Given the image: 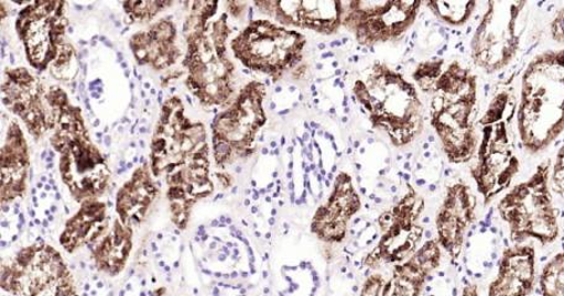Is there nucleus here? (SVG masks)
<instances>
[{"mask_svg": "<svg viewBox=\"0 0 564 296\" xmlns=\"http://www.w3.org/2000/svg\"><path fill=\"white\" fill-rule=\"evenodd\" d=\"M517 130L523 149L538 155L564 132V47L531 61L521 78Z\"/></svg>", "mask_w": 564, "mask_h": 296, "instance_id": "obj_1", "label": "nucleus"}, {"mask_svg": "<svg viewBox=\"0 0 564 296\" xmlns=\"http://www.w3.org/2000/svg\"><path fill=\"white\" fill-rule=\"evenodd\" d=\"M366 110L370 124L384 131L392 146L406 147L425 127L423 103L414 84L386 64L372 65L366 80L352 85V97Z\"/></svg>", "mask_w": 564, "mask_h": 296, "instance_id": "obj_2", "label": "nucleus"}, {"mask_svg": "<svg viewBox=\"0 0 564 296\" xmlns=\"http://www.w3.org/2000/svg\"><path fill=\"white\" fill-rule=\"evenodd\" d=\"M430 97L431 127L446 158L453 165L469 162L479 146L473 121L478 101L477 76L453 61L443 70Z\"/></svg>", "mask_w": 564, "mask_h": 296, "instance_id": "obj_3", "label": "nucleus"}, {"mask_svg": "<svg viewBox=\"0 0 564 296\" xmlns=\"http://www.w3.org/2000/svg\"><path fill=\"white\" fill-rule=\"evenodd\" d=\"M518 99L512 88H503L480 120L481 139L477 163L470 175L486 206L508 190L520 171L513 122L517 121Z\"/></svg>", "mask_w": 564, "mask_h": 296, "instance_id": "obj_4", "label": "nucleus"}, {"mask_svg": "<svg viewBox=\"0 0 564 296\" xmlns=\"http://www.w3.org/2000/svg\"><path fill=\"white\" fill-rule=\"evenodd\" d=\"M551 161H543L532 176L510 189L498 202V213L508 224L511 241L541 244L555 242L560 223L551 193Z\"/></svg>", "mask_w": 564, "mask_h": 296, "instance_id": "obj_5", "label": "nucleus"}, {"mask_svg": "<svg viewBox=\"0 0 564 296\" xmlns=\"http://www.w3.org/2000/svg\"><path fill=\"white\" fill-rule=\"evenodd\" d=\"M528 2H488L470 41V57L482 73L496 75L516 63L527 40Z\"/></svg>", "mask_w": 564, "mask_h": 296, "instance_id": "obj_6", "label": "nucleus"}, {"mask_svg": "<svg viewBox=\"0 0 564 296\" xmlns=\"http://www.w3.org/2000/svg\"><path fill=\"white\" fill-rule=\"evenodd\" d=\"M307 39L294 29L251 20L230 47L247 68L268 75L274 84L290 70L294 73L305 59Z\"/></svg>", "mask_w": 564, "mask_h": 296, "instance_id": "obj_7", "label": "nucleus"}, {"mask_svg": "<svg viewBox=\"0 0 564 296\" xmlns=\"http://www.w3.org/2000/svg\"><path fill=\"white\" fill-rule=\"evenodd\" d=\"M2 288L13 296H77L62 254L44 241L20 250L3 265Z\"/></svg>", "mask_w": 564, "mask_h": 296, "instance_id": "obj_8", "label": "nucleus"}, {"mask_svg": "<svg viewBox=\"0 0 564 296\" xmlns=\"http://www.w3.org/2000/svg\"><path fill=\"white\" fill-rule=\"evenodd\" d=\"M425 206V199L408 185L405 196L379 217V242L367 254L362 265L377 270L381 265L404 263L414 256L425 233L420 222Z\"/></svg>", "mask_w": 564, "mask_h": 296, "instance_id": "obj_9", "label": "nucleus"}, {"mask_svg": "<svg viewBox=\"0 0 564 296\" xmlns=\"http://www.w3.org/2000/svg\"><path fill=\"white\" fill-rule=\"evenodd\" d=\"M422 2L352 0L344 2V28L365 47L394 43L414 26Z\"/></svg>", "mask_w": 564, "mask_h": 296, "instance_id": "obj_10", "label": "nucleus"}, {"mask_svg": "<svg viewBox=\"0 0 564 296\" xmlns=\"http://www.w3.org/2000/svg\"><path fill=\"white\" fill-rule=\"evenodd\" d=\"M477 220V198L465 182L453 183L436 216L437 242L452 262H457L466 248L468 234Z\"/></svg>", "mask_w": 564, "mask_h": 296, "instance_id": "obj_11", "label": "nucleus"}, {"mask_svg": "<svg viewBox=\"0 0 564 296\" xmlns=\"http://www.w3.org/2000/svg\"><path fill=\"white\" fill-rule=\"evenodd\" d=\"M261 13L276 20L281 26L310 30L319 35H336L344 28V2L336 0H261L254 2Z\"/></svg>", "mask_w": 564, "mask_h": 296, "instance_id": "obj_12", "label": "nucleus"}, {"mask_svg": "<svg viewBox=\"0 0 564 296\" xmlns=\"http://www.w3.org/2000/svg\"><path fill=\"white\" fill-rule=\"evenodd\" d=\"M362 208V201L352 178L347 172H339L327 200L317 208L310 230L328 244H338L348 237L349 222Z\"/></svg>", "mask_w": 564, "mask_h": 296, "instance_id": "obj_13", "label": "nucleus"}, {"mask_svg": "<svg viewBox=\"0 0 564 296\" xmlns=\"http://www.w3.org/2000/svg\"><path fill=\"white\" fill-rule=\"evenodd\" d=\"M536 277L535 249L530 244H513L501 253L488 296H529L535 288Z\"/></svg>", "mask_w": 564, "mask_h": 296, "instance_id": "obj_14", "label": "nucleus"}, {"mask_svg": "<svg viewBox=\"0 0 564 296\" xmlns=\"http://www.w3.org/2000/svg\"><path fill=\"white\" fill-rule=\"evenodd\" d=\"M441 261L442 249L437 240L426 241L414 256L395 265L381 296H422Z\"/></svg>", "mask_w": 564, "mask_h": 296, "instance_id": "obj_15", "label": "nucleus"}, {"mask_svg": "<svg viewBox=\"0 0 564 296\" xmlns=\"http://www.w3.org/2000/svg\"><path fill=\"white\" fill-rule=\"evenodd\" d=\"M159 193V185L145 163L134 171L132 178L117 193L118 219L128 228L139 227L147 219Z\"/></svg>", "mask_w": 564, "mask_h": 296, "instance_id": "obj_16", "label": "nucleus"}, {"mask_svg": "<svg viewBox=\"0 0 564 296\" xmlns=\"http://www.w3.org/2000/svg\"><path fill=\"white\" fill-rule=\"evenodd\" d=\"M108 228L106 204L98 199L86 200L80 204L76 216L66 222L59 244L67 253H75L80 248L97 243L108 232Z\"/></svg>", "mask_w": 564, "mask_h": 296, "instance_id": "obj_17", "label": "nucleus"}, {"mask_svg": "<svg viewBox=\"0 0 564 296\" xmlns=\"http://www.w3.org/2000/svg\"><path fill=\"white\" fill-rule=\"evenodd\" d=\"M93 252L95 265L98 271L117 277L126 268L130 252L133 249V228H128L117 219L112 229L108 230L102 239L88 246Z\"/></svg>", "mask_w": 564, "mask_h": 296, "instance_id": "obj_18", "label": "nucleus"}, {"mask_svg": "<svg viewBox=\"0 0 564 296\" xmlns=\"http://www.w3.org/2000/svg\"><path fill=\"white\" fill-rule=\"evenodd\" d=\"M438 22L459 28L466 25L475 14L477 2H426L423 3Z\"/></svg>", "mask_w": 564, "mask_h": 296, "instance_id": "obj_19", "label": "nucleus"}, {"mask_svg": "<svg viewBox=\"0 0 564 296\" xmlns=\"http://www.w3.org/2000/svg\"><path fill=\"white\" fill-rule=\"evenodd\" d=\"M539 287L542 296H564V251L545 264L540 275Z\"/></svg>", "mask_w": 564, "mask_h": 296, "instance_id": "obj_20", "label": "nucleus"}, {"mask_svg": "<svg viewBox=\"0 0 564 296\" xmlns=\"http://www.w3.org/2000/svg\"><path fill=\"white\" fill-rule=\"evenodd\" d=\"M443 67H445V59L441 57H433L419 64L414 74H412V78H414L423 94L431 96L436 81L445 70Z\"/></svg>", "mask_w": 564, "mask_h": 296, "instance_id": "obj_21", "label": "nucleus"}, {"mask_svg": "<svg viewBox=\"0 0 564 296\" xmlns=\"http://www.w3.org/2000/svg\"><path fill=\"white\" fill-rule=\"evenodd\" d=\"M386 279L381 274H371L362 283V287L358 296H381L384 290Z\"/></svg>", "mask_w": 564, "mask_h": 296, "instance_id": "obj_22", "label": "nucleus"}, {"mask_svg": "<svg viewBox=\"0 0 564 296\" xmlns=\"http://www.w3.org/2000/svg\"><path fill=\"white\" fill-rule=\"evenodd\" d=\"M550 34L558 45H564V7L560 8L551 19Z\"/></svg>", "mask_w": 564, "mask_h": 296, "instance_id": "obj_23", "label": "nucleus"}, {"mask_svg": "<svg viewBox=\"0 0 564 296\" xmlns=\"http://www.w3.org/2000/svg\"><path fill=\"white\" fill-rule=\"evenodd\" d=\"M229 14L236 19H241L246 14L247 3L241 2H228Z\"/></svg>", "mask_w": 564, "mask_h": 296, "instance_id": "obj_24", "label": "nucleus"}, {"mask_svg": "<svg viewBox=\"0 0 564 296\" xmlns=\"http://www.w3.org/2000/svg\"><path fill=\"white\" fill-rule=\"evenodd\" d=\"M460 296H479V288L476 283H468L463 287Z\"/></svg>", "mask_w": 564, "mask_h": 296, "instance_id": "obj_25", "label": "nucleus"}, {"mask_svg": "<svg viewBox=\"0 0 564 296\" xmlns=\"http://www.w3.org/2000/svg\"><path fill=\"white\" fill-rule=\"evenodd\" d=\"M217 177L221 183V186L229 188L231 186V177L227 173H217Z\"/></svg>", "mask_w": 564, "mask_h": 296, "instance_id": "obj_26", "label": "nucleus"}, {"mask_svg": "<svg viewBox=\"0 0 564 296\" xmlns=\"http://www.w3.org/2000/svg\"><path fill=\"white\" fill-rule=\"evenodd\" d=\"M9 14L6 3H0V19L4 20Z\"/></svg>", "mask_w": 564, "mask_h": 296, "instance_id": "obj_27", "label": "nucleus"}, {"mask_svg": "<svg viewBox=\"0 0 564 296\" xmlns=\"http://www.w3.org/2000/svg\"><path fill=\"white\" fill-rule=\"evenodd\" d=\"M158 103H159L160 106H164L163 90H160V91H159V95H158Z\"/></svg>", "mask_w": 564, "mask_h": 296, "instance_id": "obj_28", "label": "nucleus"}, {"mask_svg": "<svg viewBox=\"0 0 564 296\" xmlns=\"http://www.w3.org/2000/svg\"><path fill=\"white\" fill-rule=\"evenodd\" d=\"M105 144L107 147H110V145H112V138L110 136H105Z\"/></svg>", "mask_w": 564, "mask_h": 296, "instance_id": "obj_29", "label": "nucleus"}, {"mask_svg": "<svg viewBox=\"0 0 564 296\" xmlns=\"http://www.w3.org/2000/svg\"><path fill=\"white\" fill-rule=\"evenodd\" d=\"M118 63L123 64L124 63V55L122 53H117Z\"/></svg>", "mask_w": 564, "mask_h": 296, "instance_id": "obj_30", "label": "nucleus"}, {"mask_svg": "<svg viewBox=\"0 0 564 296\" xmlns=\"http://www.w3.org/2000/svg\"><path fill=\"white\" fill-rule=\"evenodd\" d=\"M96 136H97L99 142H102V139L105 138V134H104V132H97Z\"/></svg>", "mask_w": 564, "mask_h": 296, "instance_id": "obj_31", "label": "nucleus"}, {"mask_svg": "<svg viewBox=\"0 0 564 296\" xmlns=\"http://www.w3.org/2000/svg\"><path fill=\"white\" fill-rule=\"evenodd\" d=\"M148 131H149V130H148V128H145V127H141V128H139V132H140V134H148Z\"/></svg>", "mask_w": 564, "mask_h": 296, "instance_id": "obj_32", "label": "nucleus"}, {"mask_svg": "<svg viewBox=\"0 0 564 296\" xmlns=\"http://www.w3.org/2000/svg\"><path fill=\"white\" fill-rule=\"evenodd\" d=\"M90 97H93L95 99H99L100 95L98 94V91H94V94H90Z\"/></svg>", "mask_w": 564, "mask_h": 296, "instance_id": "obj_33", "label": "nucleus"}, {"mask_svg": "<svg viewBox=\"0 0 564 296\" xmlns=\"http://www.w3.org/2000/svg\"><path fill=\"white\" fill-rule=\"evenodd\" d=\"M99 41H100V43L106 44V43H107V41H108V39H107L106 36H104V35H102V36H99Z\"/></svg>", "mask_w": 564, "mask_h": 296, "instance_id": "obj_34", "label": "nucleus"}, {"mask_svg": "<svg viewBox=\"0 0 564 296\" xmlns=\"http://www.w3.org/2000/svg\"><path fill=\"white\" fill-rule=\"evenodd\" d=\"M10 64H12V65L15 64L14 54H10Z\"/></svg>", "mask_w": 564, "mask_h": 296, "instance_id": "obj_35", "label": "nucleus"}, {"mask_svg": "<svg viewBox=\"0 0 564 296\" xmlns=\"http://www.w3.org/2000/svg\"><path fill=\"white\" fill-rule=\"evenodd\" d=\"M97 91H98L99 95H104V91H105L104 90V86L97 87Z\"/></svg>", "mask_w": 564, "mask_h": 296, "instance_id": "obj_36", "label": "nucleus"}, {"mask_svg": "<svg viewBox=\"0 0 564 296\" xmlns=\"http://www.w3.org/2000/svg\"><path fill=\"white\" fill-rule=\"evenodd\" d=\"M78 44H79L80 46H87V45H88L87 41H85V40H79V43H78Z\"/></svg>", "mask_w": 564, "mask_h": 296, "instance_id": "obj_37", "label": "nucleus"}, {"mask_svg": "<svg viewBox=\"0 0 564 296\" xmlns=\"http://www.w3.org/2000/svg\"><path fill=\"white\" fill-rule=\"evenodd\" d=\"M83 73H84V76L86 77L87 76V73H88V66L87 64H85L84 68H83Z\"/></svg>", "mask_w": 564, "mask_h": 296, "instance_id": "obj_38", "label": "nucleus"}, {"mask_svg": "<svg viewBox=\"0 0 564 296\" xmlns=\"http://www.w3.org/2000/svg\"><path fill=\"white\" fill-rule=\"evenodd\" d=\"M75 8L78 10V12H83V10L85 9V7L78 4H75Z\"/></svg>", "mask_w": 564, "mask_h": 296, "instance_id": "obj_39", "label": "nucleus"}, {"mask_svg": "<svg viewBox=\"0 0 564 296\" xmlns=\"http://www.w3.org/2000/svg\"><path fill=\"white\" fill-rule=\"evenodd\" d=\"M8 46L7 39H2V48H6Z\"/></svg>", "mask_w": 564, "mask_h": 296, "instance_id": "obj_40", "label": "nucleus"}, {"mask_svg": "<svg viewBox=\"0 0 564 296\" xmlns=\"http://www.w3.org/2000/svg\"><path fill=\"white\" fill-rule=\"evenodd\" d=\"M107 47L109 48H113L115 45L112 43H110V41H107V43L105 44Z\"/></svg>", "mask_w": 564, "mask_h": 296, "instance_id": "obj_41", "label": "nucleus"}, {"mask_svg": "<svg viewBox=\"0 0 564 296\" xmlns=\"http://www.w3.org/2000/svg\"><path fill=\"white\" fill-rule=\"evenodd\" d=\"M100 125V120L99 119H96L95 122H94V127L95 128H98Z\"/></svg>", "mask_w": 564, "mask_h": 296, "instance_id": "obj_42", "label": "nucleus"}, {"mask_svg": "<svg viewBox=\"0 0 564 296\" xmlns=\"http://www.w3.org/2000/svg\"><path fill=\"white\" fill-rule=\"evenodd\" d=\"M123 124H130V120L126 117L122 119Z\"/></svg>", "mask_w": 564, "mask_h": 296, "instance_id": "obj_43", "label": "nucleus"}, {"mask_svg": "<svg viewBox=\"0 0 564 296\" xmlns=\"http://www.w3.org/2000/svg\"><path fill=\"white\" fill-rule=\"evenodd\" d=\"M67 32H68L69 34H74V28H73V26H68Z\"/></svg>", "mask_w": 564, "mask_h": 296, "instance_id": "obj_44", "label": "nucleus"}, {"mask_svg": "<svg viewBox=\"0 0 564 296\" xmlns=\"http://www.w3.org/2000/svg\"><path fill=\"white\" fill-rule=\"evenodd\" d=\"M90 46L96 47L97 46V41L90 40Z\"/></svg>", "mask_w": 564, "mask_h": 296, "instance_id": "obj_45", "label": "nucleus"}, {"mask_svg": "<svg viewBox=\"0 0 564 296\" xmlns=\"http://www.w3.org/2000/svg\"><path fill=\"white\" fill-rule=\"evenodd\" d=\"M116 28H122V22H119V20H117V22L115 23Z\"/></svg>", "mask_w": 564, "mask_h": 296, "instance_id": "obj_46", "label": "nucleus"}, {"mask_svg": "<svg viewBox=\"0 0 564 296\" xmlns=\"http://www.w3.org/2000/svg\"><path fill=\"white\" fill-rule=\"evenodd\" d=\"M139 145H140L141 147H145V142H144L143 140H140V141H139Z\"/></svg>", "mask_w": 564, "mask_h": 296, "instance_id": "obj_47", "label": "nucleus"}, {"mask_svg": "<svg viewBox=\"0 0 564 296\" xmlns=\"http://www.w3.org/2000/svg\"><path fill=\"white\" fill-rule=\"evenodd\" d=\"M124 76H126V78H130V70L129 69L124 70Z\"/></svg>", "mask_w": 564, "mask_h": 296, "instance_id": "obj_48", "label": "nucleus"}, {"mask_svg": "<svg viewBox=\"0 0 564 296\" xmlns=\"http://www.w3.org/2000/svg\"><path fill=\"white\" fill-rule=\"evenodd\" d=\"M129 87H130V89H132V91L134 90L135 86H134L133 81H130Z\"/></svg>", "mask_w": 564, "mask_h": 296, "instance_id": "obj_49", "label": "nucleus"}, {"mask_svg": "<svg viewBox=\"0 0 564 296\" xmlns=\"http://www.w3.org/2000/svg\"><path fill=\"white\" fill-rule=\"evenodd\" d=\"M186 99H187L189 106H193V99H191L189 96H186Z\"/></svg>", "mask_w": 564, "mask_h": 296, "instance_id": "obj_50", "label": "nucleus"}, {"mask_svg": "<svg viewBox=\"0 0 564 296\" xmlns=\"http://www.w3.org/2000/svg\"><path fill=\"white\" fill-rule=\"evenodd\" d=\"M128 32H129V26H126V28L123 29V32H122V33H120V34L124 35V34H126V33H128Z\"/></svg>", "mask_w": 564, "mask_h": 296, "instance_id": "obj_51", "label": "nucleus"}, {"mask_svg": "<svg viewBox=\"0 0 564 296\" xmlns=\"http://www.w3.org/2000/svg\"><path fill=\"white\" fill-rule=\"evenodd\" d=\"M150 91H151V95H153V96L159 95V94H158V91H156L155 89H150Z\"/></svg>", "mask_w": 564, "mask_h": 296, "instance_id": "obj_52", "label": "nucleus"}, {"mask_svg": "<svg viewBox=\"0 0 564 296\" xmlns=\"http://www.w3.org/2000/svg\"><path fill=\"white\" fill-rule=\"evenodd\" d=\"M83 55H84L85 57H87V56H88V51H87V48H84V50H83Z\"/></svg>", "mask_w": 564, "mask_h": 296, "instance_id": "obj_53", "label": "nucleus"}, {"mask_svg": "<svg viewBox=\"0 0 564 296\" xmlns=\"http://www.w3.org/2000/svg\"><path fill=\"white\" fill-rule=\"evenodd\" d=\"M120 66H122V68H123L124 70H127V69H128V64H127V63L120 64Z\"/></svg>", "mask_w": 564, "mask_h": 296, "instance_id": "obj_54", "label": "nucleus"}, {"mask_svg": "<svg viewBox=\"0 0 564 296\" xmlns=\"http://www.w3.org/2000/svg\"><path fill=\"white\" fill-rule=\"evenodd\" d=\"M140 96H141V97H143V98H145V97H147L145 91H144V90H141V91H140Z\"/></svg>", "mask_w": 564, "mask_h": 296, "instance_id": "obj_55", "label": "nucleus"}, {"mask_svg": "<svg viewBox=\"0 0 564 296\" xmlns=\"http://www.w3.org/2000/svg\"><path fill=\"white\" fill-rule=\"evenodd\" d=\"M144 87H145V89H151L149 81H147V84H144Z\"/></svg>", "mask_w": 564, "mask_h": 296, "instance_id": "obj_56", "label": "nucleus"}, {"mask_svg": "<svg viewBox=\"0 0 564 296\" xmlns=\"http://www.w3.org/2000/svg\"><path fill=\"white\" fill-rule=\"evenodd\" d=\"M133 74H134V76H135L137 78L139 77L138 69H137V68H134Z\"/></svg>", "mask_w": 564, "mask_h": 296, "instance_id": "obj_57", "label": "nucleus"}, {"mask_svg": "<svg viewBox=\"0 0 564 296\" xmlns=\"http://www.w3.org/2000/svg\"><path fill=\"white\" fill-rule=\"evenodd\" d=\"M7 54H6V48H2V58H6Z\"/></svg>", "mask_w": 564, "mask_h": 296, "instance_id": "obj_58", "label": "nucleus"}, {"mask_svg": "<svg viewBox=\"0 0 564 296\" xmlns=\"http://www.w3.org/2000/svg\"><path fill=\"white\" fill-rule=\"evenodd\" d=\"M151 105V101L149 99L145 100V106L149 107Z\"/></svg>", "mask_w": 564, "mask_h": 296, "instance_id": "obj_59", "label": "nucleus"}, {"mask_svg": "<svg viewBox=\"0 0 564 296\" xmlns=\"http://www.w3.org/2000/svg\"><path fill=\"white\" fill-rule=\"evenodd\" d=\"M118 131H119V132H124V128H123V127H119V128H118Z\"/></svg>", "mask_w": 564, "mask_h": 296, "instance_id": "obj_60", "label": "nucleus"}, {"mask_svg": "<svg viewBox=\"0 0 564 296\" xmlns=\"http://www.w3.org/2000/svg\"><path fill=\"white\" fill-rule=\"evenodd\" d=\"M47 153H48L47 151L43 152V155H42L43 160L46 157Z\"/></svg>", "mask_w": 564, "mask_h": 296, "instance_id": "obj_61", "label": "nucleus"}, {"mask_svg": "<svg viewBox=\"0 0 564 296\" xmlns=\"http://www.w3.org/2000/svg\"><path fill=\"white\" fill-rule=\"evenodd\" d=\"M141 124H147V119H141Z\"/></svg>", "mask_w": 564, "mask_h": 296, "instance_id": "obj_62", "label": "nucleus"}, {"mask_svg": "<svg viewBox=\"0 0 564 296\" xmlns=\"http://www.w3.org/2000/svg\"><path fill=\"white\" fill-rule=\"evenodd\" d=\"M130 108L134 109L135 108V103H130L129 106Z\"/></svg>", "mask_w": 564, "mask_h": 296, "instance_id": "obj_63", "label": "nucleus"}, {"mask_svg": "<svg viewBox=\"0 0 564 296\" xmlns=\"http://www.w3.org/2000/svg\"><path fill=\"white\" fill-rule=\"evenodd\" d=\"M108 131H109V128H108V127H106V129H105L106 134H107V132H108Z\"/></svg>", "mask_w": 564, "mask_h": 296, "instance_id": "obj_64", "label": "nucleus"}]
</instances>
